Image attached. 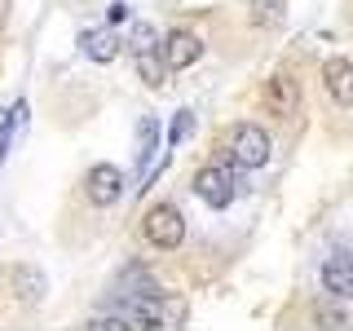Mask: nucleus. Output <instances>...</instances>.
Returning a JSON list of instances; mask_svg holds the SVG:
<instances>
[{"mask_svg": "<svg viewBox=\"0 0 353 331\" xmlns=\"http://www.w3.org/2000/svg\"><path fill=\"white\" fill-rule=\"evenodd\" d=\"M119 314H124L132 327H176V323H185V301L159 296V292L119 296Z\"/></svg>", "mask_w": 353, "mask_h": 331, "instance_id": "1", "label": "nucleus"}, {"mask_svg": "<svg viewBox=\"0 0 353 331\" xmlns=\"http://www.w3.org/2000/svg\"><path fill=\"white\" fill-rule=\"evenodd\" d=\"M141 234H146V243H154V248H163V252L181 248V239H185L181 208H176V203H154L150 212L141 217Z\"/></svg>", "mask_w": 353, "mask_h": 331, "instance_id": "2", "label": "nucleus"}, {"mask_svg": "<svg viewBox=\"0 0 353 331\" xmlns=\"http://www.w3.org/2000/svg\"><path fill=\"white\" fill-rule=\"evenodd\" d=\"M225 150L239 168H261V163H270V132L256 124H234L225 132Z\"/></svg>", "mask_w": 353, "mask_h": 331, "instance_id": "3", "label": "nucleus"}, {"mask_svg": "<svg viewBox=\"0 0 353 331\" xmlns=\"http://www.w3.org/2000/svg\"><path fill=\"white\" fill-rule=\"evenodd\" d=\"M194 194L203 199L208 208H230V203H234V194H239V181H234V172H230V168L208 163V168L194 172Z\"/></svg>", "mask_w": 353, "mask_h": 331, "instance_id": "4", "label": "nucleus"}, {"mask_svg": "<svg viewBox=\"0 0 353 331\" xmlns=\"http://www.w3.org/2000/svg\"><path fill=\"white\" fill-rule=\"evenodd\" d=\"M84 194H88V203H97V208L119 203V194H124V172H119L115 163H93L88 177H84Z\"/></svg>", "mask_w": 353, "mask_h": 331, "instance_id": "5", "label": "nucleus"}, {"mask_svg": "<svg viewBox=\"0 0 353 331\" xmlns=\"http://www.w3.org/2000/svg\"><path fill=\"white\" fill-rule=\"evenodd\" d=\"M265 110L279 119H292L296 110H301V84H296V75H270L265 80Z\"/></svg>", "mask_w": 353, "mask_h": 331, "instance_id": "6", "label": "nucleus"}, {"mask_svg": "<svg viewBox=\"0 0 353 331\" xmlns=\"http://www.w3.org/2000/svg\"><path fill=\"white\" fill-rule=\"evenodd\" d=\"M159 53H163V62H168L172 71H185V66H194L203 58V40H199L194 31H172V36H163Z\"/></svg>", "mask_w": 353, "mask_h": 331, "instance_id": "7", "label": "nucleus"}, {"mask_svg": "<svg viewBox=\"0 0 353 331\" xmlns=\"http://www.w3.org/2000/svg\"><path fill=\"white\" fill-rule=\"evenodd\" d=\"M323 287L336 301H353V257L349 252H331L323 265Z\"/></svg>", "mask_w": 353, "mask_h": 331, "instance_id": "8", "label": "nucleus"}, {"mask_svg": "<svg viewBox=\"0 0 353 331\" xmlns=\"http://www.w3.org/2000/svg\"><path fill=\"white\" fill-rule=\"evenodd\" d=\"M323 84L340 106H353V62L349 58H331L323 66Z\"/></svg>", "mask_w": 353, "mask_h": 331, "instance_id": "9", "label": "nucleus"}, {"mask_svg": "<svg viewBox=\"0 0 353 331\" xmlns=\"http://www.w3.org/2000/svg\"><path fill=\"white\" fill-rule=\"evenodd\" d=\"M80 49H84V58H88V62H115V58H119V40L110 36L106 27L84 31V36H80Z\"/></svg>", "mask_w": 353, "mask_h": 331, "instance_id": "10", "label": "nucleus"}, {"mask_svg": "<svg viewBox=\"0 0 353 331\" xmlns=\"http://www.w3.org/2000/svg\"><path fill=\"white\" fill-rule=\"evenodd\" d=\"M154 146H159V124H154V115H141V132H137V177L146 181V172L154 168Z\"/></svg>", "mask_w": 353, "mask_h": 331, "instance_id": "11", "label": "nucleus"}, {"mask_svg": "<svg viewBox=\"0 0 353 331\" xmlns=\"http://www.w3.org/2000/svg\"><path fill=\"white\" fill-rule=\"evenodd\" d=\"M27 124V102H18L14 110H0V163L9 159V146H14V132Z\"/></svg>", "mask_w": 353, "mask_h": 331, "instance_id": "12", "label": "nucleus"}, {"mask_svg": "<svg viewBox=\"0 0 353 331\" xmlns=\"http://www.w3.org/2000/svg\"><path fill=\"white\" fill-rule=\"evenodd\" d=\"M137 71H141V80H146L150 88H159V84H163V75H168L172 66L163 62V53H159V49H154V53H137Z\"/></svg>", "mask_w": 353, "mask_h": 331, "instance_id": "13", "label": "nucleus"}, {"mask_svg": "<svg viewBox=\"0 0 353 331\" xmlns=\"http://www.w3.org/2000/svg\"><path fill=\"white\" fill-rule=\"evenodd\" d=\"M128 49L132 53H154V49H159V31H154L150 22H137L132 36H128Z\"/></svg>", "mask_w": 353, "mask_h": 331, "instance_id": "14", "label": "nucleus"}, {"mask_svg": "<svg viewBox=\"0 0 353 331\" xmlns=\"http://www.w3.org/2000/svg\"><path fill=\"white\" fill-rule=\"evenodd\" d=\"M190 132H194V115H190V110H176L172 124H168V146H181Z\"/></svg>", "mask_w": 353, "mask_h": 331, "instance_id": "15", "label": "nucleus"}, {"mask_svg": "<svg viewBox=\"0 0 353 331\" xmlns=\"http://www.w3.org/2000/svg\"><path fill=\"white\" fill-rule=\"evenodd\" d=\"M261 5V22H279V0H256Z\"/></svg>", "mask_w": 353, "mask_h": 331, "instance_id": "16", "label": "nucleus"}, {"mask_svg": "<svg viewBox=\"0 0 353 331\" xmlns=\"http://www.w3.org/2000/svg\"><path fill=\"white\" fill-rule=\"evenodd\" d=\"M110 22H128V5H110Z\"/></svg>", "mask_w": 353, "mask_h": 331, "instance_id": "17", "label": "nucleus"}]
</instances>
